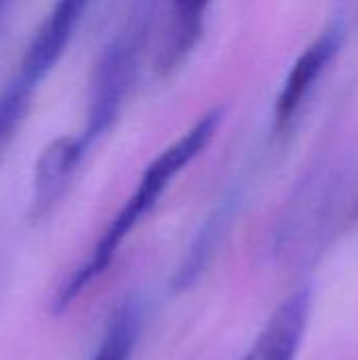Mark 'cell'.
<instances>
[{"label": "cell", "instance_id": "6da1fadb", "mask_svg": "<svg viewBox=\"0 0 358 360\" xmlns=\"http://www.w3.org/2000/svg\"><path fill=\"white\" fill-rule=\"evenodd\" d=\"M141 4L103 44L89 80L84 120L78 131L51 141L34 162L32 219L46 217L68 194L82 165L114 131L129 105L148 59L156 0Z\"/></svg>", "mask_w": 358, "mask_h": 360}, {"label": "cell", "instance_id": "7a4b0ae2", "mask_svg": "<svg viewBox=\"0 0 358 360\" xmlns=\"http://www.w3.org/2000/svg\"><path fill=\"white\" fill-rule=\"evenodd\" d=\"M224 118L226 108H211L198 120H194L192 127L186 129L173 143L160 150L156 158L148 162L133 192L110 219L89 257H84L78 268L59 285L51 302V310H55V314L65 312L95 281H99L101 274L110 270L116 253L133 234V230L156 209L171 184L211 146L219 127L224 124Z\"/></svg>", "mask_w": 358, "mask_h": 360}, {"label": "cell", "instance_id": "3957f363", "mask_svg": "<svg viewBox=\"0 0 358 360\" xmlns=\"http://www.w3.org/2000/svg\"><path fill=\"white\" fill-rule=\"evenodd\" d=\"M95 0H53L23 55L0 86V165L21 133L44 82L61 63Z\"/></svg>", "mask_w": 358, "mask_h": 360}, {"label": "cell", "instance_id": "277c9868", "mask_svg": "<svg viewBox=\"0 0 358 360\" xmlns=\"http://www.w3.org/2000/svg\"><path fill=\"white\" fill-rule=\"evenodd\" d=\"M215 0H156L148 59L158 78L173 76L196 51Z\"/></svg>", "mask_w": 358, "mask_h": 360}, {"label": "cell", "instance_id": "5b68a950", "mask_svg": "<svg viewBox=\"0 0 358 360\" xmlns=\"http://www.w3.org/2000/svg\"><path fill=\"white\" fill-rule=\"evenodd\" d=\"M340 42H342V30L329 27L312 44H308L306 51L295 59L293 68L289 70V74L283 82V89L276 95V103H274L272 127H274L276 135L285 133L291 127L304 99L310 95L312 86L319 82L327 63L335 57Z\"/></svg>", "mask_w": 358, "mask_h": 360}, {"label": "cell", "instance_id": "8992f818", "mask_svg": "<svg viewBox=\"0 0 358 360\" xmlns=\"http://www.w3.org/2000/svg\"><path fill=\"white\" fill-rule=\"evenodd\" d=\"M310 316V291L289 295L268 319L243 360H295Z\"/></svg>", "mask_w": 358, "mask_h": 360}, {"label": "cell", "instance_id": "52a82bcc", "mask_svg": "<svg viewBox=\"0 0 358 360\" xmlns=\"http://www.w3.org/2000/svg\"><path fill=\"white\" fill-rule=\"evenodd\" d=\"M234 209H236V198L234 196H228L209 217L207 221L203 224V228L198 230V234L192 238L190 243V249L186 251V257L181 259L175 276H173V289L175 291H186L190 287H194L203 272L209 268V264L213 262L226 232H228V226L232 221V215H234Z\"/></svg>", "mask_w": 358, "mask_h": 360}, {"label": "cell", "instance_id": "ba28073f", "mask_svg": "<svg viewBox=\"0 0 358 360\" xmlns=\"http://www.w3.org/2000/svg\"><path fill=\"white\" fill-rule=\"evenodd\" d=\"M143 325V304L139 297H127L112 312L101 342L91 360H131Z\"/></svg>", "mask_w": 358, "mask_h": 360}, {"label": "cell", "instance_id": "9c48e42d", "mask_svg": "<svg viewBox=\"0 0 358 360\" xmlns=\"http://www.w3.org/2000/svg\"><path fill=\"white\" fill-rule=\"evenodd\" d=\"M21 0H0V38L4 36V32L8 30L11 21H13V15L17 11Z\"/></svg>", "mask_w": 358, "mask_h": 360}]
</instances>
